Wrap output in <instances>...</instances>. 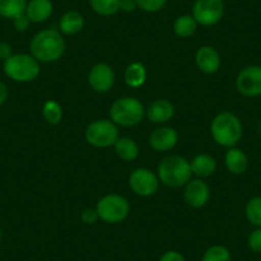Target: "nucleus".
I'll return each instance as SVG.
<instances>
[{
	"mask_svg": "<svg viewBox=\"0 0 261 261\" xmlns=\"http://www.w3.org/2000/svg\"><path fill=\"white\" fill-rule=\"evenodd\" d=\"M65 40L59 30L45 29L37 32L30 42L31 55L40 63H54L65 53Z\"/></svg>",
	"mask_w": 261,
	"mask_h": 261,
	"instance_id": "1",
	"label": "nucleus"
},
{
	"mask_svg": "<svg viewBox=\"0 0 261 261\" xmlns=\"http://www.w3.org/2000/svg\"><path fill=\"white\" fill-rule=\"evenodd\" d=\"M213 140L223 147H234L241 141L243 125L240 118L230 112H222L213 119L210 124Z\"/></svg>",
	"mask_w": 261,
	"mask_h": 261,
	"instance_id": "2",
	"label": "nucleus"
},
{
	"mask_svg": "<svg viewBox=\"0 0 261 261\" xmlns=\"http://www.w3.org/2000/svg\"><path fill=\"white\" fill-rule=\"evenodd\" d=\"M156 174L160 182L170 188L185 187L192 179L190 162L180 155H169L160 160Z\"/></svg>",
	"mask_w": 261,
	"mask_h": 261,
	"instance_id": "3",
	"label": "nucleus"
},
{
	"mask_svg": "<svg viewBox=\"0 0 261 261\" xmlns=\"http://www.w3.org/2000/svg\"><path fill=\"white\" fill-rule=\"evenodd\" d=\"M146 115L142 102L134 96L119 97L112 104L109 117L113 123L120 127H134L141 123Z\"/></svg>",
	"mask_w": 261,
	"mask_h": 261,
	"instance_id": "4",
	"label": "nucleus"
},
{
	"mask_svg": "<svg viewBox=\"0 0 261 261\" xmlns=\"http://www.w3.org/2000/svg\"><path fill=\"white\" fill-rule=\"evenodd\" d=\"M3 71L14 82L27 84L39 77L40 62L31 54H13L4 62Z\"/></svg>",
	"mask_w": 261,
	"mask_h": 261,
	"instance_id": "5",
	"label": "nucleus"
},
{
	"mask_svg": "<svg viewBox=\"0 0 261 261\" xmlns=\"http://www.w3.org/2000/svg\"><path fill=\"white\" fill-rule=\"evenodd\" d=\"M96 212L99 219L109 224H118L128 218L130 213V205L128 200L117 193L104 196L97 201Z\"/></svg>",
	"mask_w": 261,
	"mask_h": 261,
	"instance_id": "6",
	"label": "nucleus"
},
{
	"mask_svg": "<svg viewBox=\"0 0 261 261\" xmlns=\"http://www.w3.org/2000/svg\"><path fill=\"white\" fill-rule=\"evenodd\" d=\"M85 139L91 146L97 149H107L114 146L117 140L119 139V132L117 124L110 119H97L86 127Z\"/></svg>",
	"mask_w": 261,
	"mask_h": 261,
	"instance_id": "7",
	"label": "nucleus"
},
{
	"mask_svg": "<svg viewBox=\"0 0 261 261\" xmlns=\"http://www.w3.org/2000/svg\"><path fill=\"white\" fill-rule=\"evenodd\" d=\"M225 6L223 0H196L192 7V17L200 26H214L223 18Z\"/></svg>",
	"mask_w": 261,
	"mask_h": 261,
	"instance_id": "8",
	"label": "nucleus"
},
{
	"mask_svg": "<svg viewBox=\"0 0 261 261\" xmlns=\"http://www.w3.org/2000/svg\"><path fill=\"white\" fill-rule=\"evenodd\" d=\"M130 190L134 191L137 196L141 197H150L155 195L159 188V178L158 174L151 172L147 168H137L129 174L128 178Z\"/></svg>",
	"mask_w": 261,
	"mask_h": 261,
	"instance_id": "9",
	"label": "nucleus"
},
{
	"mask_svg": "<svg viewBox=\"0 0 261 261\" xmlns=\"http://www.w3.org/2000/svg\"><path fill=\"white\" fill-rule=\"evenodd\" d=\"M236 87L246 97L261 96V65H247L238 73Z\"/></svg>",
	"mask_w": 261,
	"mask_h": 261,
	"instance_id": "10",
	"label": "nucleus"
},
{
	"mask_svg": "<svg viewBox=\"0 0 261 261\" xmlns=\"http://www.w3.org/2000/svg\"><path fill=\"white\" fill-rule=\"evenodd\" d=\"M90 87L95 92L99 94H105L110 91L112 87L114 86L115 82V73L113 68L107 63H97L90 69L89 76H87Z\"/></svg>",
	"mask_w": 261,
	"mask_h": 261,
	"instance_id": "11",
	"label": "nucleus"
},
{
	"mask_svg": "<svg viewBox=\"0 0 261 261\" xmlns=\"http://www.w3.org/2000/svg\"><path fill=\"white\" fill-rule=\"evenodd\" d=\"M183 199L188 206L200 209L210 200V187L201 178H195L187 182L183 191Z\"/></svg>",
	"mask_w": 261,
	"mask_h": 261,
	"instance_id": "12",
	"label": "nucleus"
},
{
	"mask_svg": "<svg viewBox=\"0 0 261 261\" xmlns=\"http://www.w3.org/2000/svg\"><path fill=\"white\" fill-rule=\"evenodd\" d=\"M195 62L197 68L202 73L206 74L217 73L222 64L220 54L215 47L210 46V45H204V46L199 47V50L196 51Z\"/></svg>",
	"mask_w": 261,
	"mask_h": 261,
	"instance_id": "13",
	"label": "nucleus"
},
{
	"mask_svg": "<svg viewBox=\"0 0 261 261\" xmlns=\"http://www.w3.org/2000/svg\"><path fill=\"white\" fill-rule=\"evenodd\" d=\"M150 146L158 152H165L169 150L174 149V146L178 142V134L177 130L172 127H163L156 128L152 130V134L150 135Z\"/></svg>",
	"mask_w": 261,
	"mask_h": 261,
	"instance_id": "14",
	"label": "nucleus"
},
{
	"mask_svg": "<svg viewBox=\"0 0 261 261\" xmlns=\"http://www.w3.org/2000/svg\"><path fill=\"white\" fill-rule=\"evenodd\" d=\"M54 12L51 0H30L27 2L24 14L29 17L31 23H42L46 22Z\"/></svg>",
	"mask_w": 261,
	"mask_h": 261,
	"instance_id": "15",
	"label": "nucleus"
},
{
	"mask_svg": "<svg viewBox=\"0 0 261 261\" xmlns=\"http://www.w3.org/2000/svg\"><path fill=\"white\" fill-rule=\"evenodd\" d=\"M174 115V105L165 99H158L152 101L146 109V117L152 123H163L169 122Z\"/></svg>",
	"mask_w": 261,
	"mask_h": 261,
	"instance_id": "16",
	"label": "nucleus"
},
{
	"mask_svg": "<svg viewBox=\"0 0 261 261\" xmlns=\"http://www.w3.org/2000/svg\"><path fill=\"white\" fill-rule=\"evenodd\" d=\"M224 164L228 172L234 175L243 174L248 168V158L242 149L238 147H229L225 152Z\"/></svg>",
	"mask_w": 261,
	"mask_h": 261,
	"instance_id": "17",
	"label": "nucleus"
},
{
	"mask_svg": "<svg viewBox=\"0 0 261 261\" xmlns=\"http://www.w3.org/2000/svg\"><path fill=\"white\" fill-rule=\"evenodd\" d=\"M85 27V18L80 12L68 11L65 12L59 19V31L62 35L73 36L80 34Z\"/></svg>",
	"mask_w": 261,
	"mask_h": 261,
	"instance_id": "18",
	"label": "nucleus"
},
{
	"mask_svg": "<svg viewBox=\"0 0 261 261\" xmlns=\"http://www.w3.org/2000/svg\"><path fill=\"white\" fill-rule=\"evenodd\" d=\"M190 165L192 174L201 179L210 177L217 170V160L209 154H197L191 160Z\"/></svg>",
	"mask_w": 261,
	"mask_h": 261,
	"instance_id": "19",
	"label": "nucleus"
},
{
	"mask_svg": "<svg viewBox=\"0 0 261 261\" xmlns=\"http://www.w3.org/2000/svg\"><path fill=\"white\" fill-rule=\"evenodd\" d=\"M147 79V71L145 65L140 62H134L127 65L124 72V81L132 89L144 86Z\"/></svg>",
	"mask_w": 261,
	"mask_h": 261,
	"instance_id": "20",
	"label": "nucleus"
},
{
	"mask_svg": "<svg viewBox=\"0 0 261 261\" xmlns=\"http://www.w3.org/2000/svg\"><path fill=\"white\" fill-rule=\"evenodd\" d=\"M114 151L124 162H132L139 158L140 149L135 140L129 137H119L114 144Z\"/></svg>",
	"mask_w": 261,
	"mask_h": 261,
	"instance_id": "21",
	"label": "nucleus"
},
{
	"mask_svg": "<svg viewBox=\"0 0 261 261\" xmlns=\"http://www.w3.org/2000/svg\"><path fill=\"white\" fill-rule=\"evenodd\" d=\"M197 27H199V23L196 22L192 14H183V16L177 17L173 23L174 34L180 39H188L193 36L197 31Z\"/></svg>",
	"mask_w": 261,
	"mask_h": 261,
	"instance_id": "22",
	"label": "nucleus"
},
{
	"mask_svg": "<svg viewBox=\"0 0 261 261\" xmlns=\"http://www.w3.org/2000/svg\"><path fill=\"white\" fill-rule=\"evenodd\" d=\"M27 0H0V17L14 19L24 13Z\"/></svg>",
	"mask_w": 261,
	"mask_h": 261,
	"instance_id": "23",
	"label": "nucleus"
},
{
	"mask_svg": "<svg viewBox=\"0 0 261 261\" xmlns=\"http://www.w3.org/2000/svg\"><path fill=\"white\" fill-rule=\"evenodd\" d=\"M92 11L101 17H110L120 11V0H89Z\"/></svg>",
	"mask_w": 261,
	"mask_h": 261,
	"instance_id": "24",
	"label": "nucleus"
},
{
	"mask_svg": "<svg viewBox=\"0 0 261 261\" xmlns=\"http://www.w3.org/2000/svg\"><path fill=\"white\" fill-rule=\"evenodd\" d=\"M245 215L250 224L261 228V196H255L248 200L245 206Z\"/></svg>",
	"mask_w": 261,
	"mask_h": 261,
	"instance_id": "25",
	"label": "nucleus"
},
{
	"mask_svg": "<svg viewBox=\"0 0 261 261\" xmlns=\"http://www.w3.org/2000/svg\"><path fill=\"white\" fill-rule=\"evenodd\" d=\"M42 117L49 124H59L63 118V109L55 100H47L42 105Z\"/></svg>",
	"mask_w": 261,
	"mask_h": 261,
	"instance_id": "26",
	"label": "nucleus"
},
{
	"mask_svg": "<svg viewBox=\"0 0 261 261\" xmlns=\"http://www.w3.org/2000/svg\"><path fill=\"white\" fill-rule=\"evenodd\" d=\"M232 260V253L225 246L223 245H213L206 248V251L202 255L201 261H230Z\"/></svg>",
	"mask_w": 261,
	"mask_h": 261,
	"instance_id": "27",
	"label": "nucleus"
},
{
	"mask_svg": "<svg viewBox=\"0 0 261 261\" xmlns=\"http://www.w3.org/2000/svg\"><path fill=\"white\" fill-rule=\"evenodd\" d=\"M165 4H167V0H137L139 8L147 13H156L162 11Z\"/></svg>",
	"mask_w": 261,
	"mask_h": 261,
	"instance_id": "28",
	"label": "nucleus"
},
{
	"mask_svg": "<svg viewBox=\"0 0 261 261\" xmlns=\"http://www.w3.org/2000/svg\"><path fill=\"white\" fill-rule=\"evenodd\" d=\"M247 245L252 252L261 253V228H255L247 238Z\"/></svg>",
	"mask_w": 261,
	"mask_h": 261,
	"instance_id": "29",
	"label": "nucleus"
},
{
	"mask_svg": "<svg viewBox=\"0 0 261 261\" xmlns=\"http://www.w3.org/2000/svg\"><path fill=\"white\" fill-rule=\"evenodd\" d=\"M81 220L87 225L95 224L99 220V214H97L95 207H87L81 213Z\"/></svg>",
	"mask_w": 261,
	"mask_h": 261,
	"instance_id": "30",
	"label": "nucleus"
},
{
	"mask_svg": "<svg viewBox=\"0 0 261 261\" xmlns=\"http://www.w3.org/2000/svg\"><path fill=\"white\" fill-rule=\"evenodd\" d=\"M12 21H13L14 29H16L18 32L27 31L30 27V24H31V21H30L29 17H27L24 13L21 14V16L16 17V18L12 19Z\"/></svg>",
	"mask_w": 261,
	"mask_h": 261,
	"instance_id": "31",
	"label": "nucleus"
},
{
	"mask_svg": "<svg viewBox=\"0 0 261 261\" xmlns=\"http://www.w3.org/2000/svg\"><path fill=\"white\" fill-rule=\"evenodd\" d=\"M159 261H186V258L180 252L172 250V251H167L165 253H163V255L160 256Z\"/></svg>",
	"mask_w": 261,
	"mask_h": 261,
	"instance_id": "32",
	"label": "nucleus"
},
{
	"mask_svg": "<svg viewBox=\"0 0 261 261\" xmlns=\"http://www.w3.org/2000/svg\"><path fill=\"white\" fill-rule=\"evenodd\" d=\"M13 55V49H12L11 44L6 41L0 42V59L6 62L8 58H11Z\"/></svg>",
	"mask_w": 261,
	"mask_h": 261,
	"instance_id": "33",
	"label": "nucleus"
},
{
	"mask_svg": "<svg viewBox=\"0 0 261 261\" xmlns=\"http://www.w3.org/2000/svg\"><path fill=\"white\" fill-rule=\"evenodd\" d=\"M137 8H139L137 0H120V11L125 12V13L135 12Z\"/></svg>",
	"mask_w": 261,
	"mask_h": 261,
	"instance_id": "34",
	"label": "nucleus"
},
{
	"mask_svg": "<svg viewBox=\"0 0 261 261\" xmlns=\"http://www.w3.org/2000/svg\"><path fill=\"white\" fill-rule=\"evenodd\" d=\"M8 99V87L4 82L0 81V107L4 104Z\"/></svg>",
	"mask_w": 261,
	"mask_h": 261,
	"instance_id": "35",
	"label": "nucleus"
},
{
	"mask_svg": "<svg viewBox=\"0 0 261 261\" xmlns=\"http://www.w3.org/2000/svg\"><path fill=\"white\" fill-rule=\"evenodd\" d=\"M2 237H3V233H2V229H0V242H2Z\"/></svg>",
	"mask_w": 261,
	"mask_h": 261,
	"instance_id": "36",
	"label": "nucleus"
}]
</instances>
